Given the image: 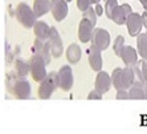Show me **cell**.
Listing matches in <instances>:
<instances>
[{
	"label": "cell",
	"instance_id": "d6986e66",
	"mask_svg": "<svg viewBox=\"0 0 147 134\" xmlns=\"http://www.w3.org/2000/svg\"><path fill=\"white\" fill-rule=\"evenodd\" d=\"M134 83H135V73H134L133 68L126 66L125 69H122V89L126 90L131 88Z\"/></svg>",
	"mask_w": 147,
	"mask_h": 134
},
{
	"label": "cell",
	"instance_id": "ffe728a7",
	"mask_svg": "<svg viewBox=\"0 0 147 134\" xmlns=\"http://www.w3.org/2000/svg\"><path fill=\"white\" fill-rule=\"evenodd\" d=\"M143 84L134 83V85L129 90V98L131 100H143L146 98V90H143Z\"/></svg>",
	"mask_w": 147,
	"mask_h": 134
},
{
	"label": "cell",
	"instance_id": "836d02e7",
	"mask_svg": "<svg viewBox=\"0 0 147 134\" xmlns=\"http://www.w3.org/2000/svg\"><path fill=\"white\" fill-rule=\"evenodd\" d=\"M90 1H92V4L94 3V4H99V1H101V0H90Z\"/></svg>",
	"mask_w": 147,
	"mask_h": 134
},
{
	"label": "cell",
	"instance_id": "5bb4252c",
	"mask_svg": "<svg viewBox=\"0 0 147 134\" xmlns=\"http://www.w3.org/2000/svg\"><path fill=\"white\" fill-rule=\"evenodd\" d=\"M32 51H33V55H38L41 56L42 59L45 60L47 64H49L51 61V49H49V44L48 41H41V40H34L33 47H32Z\"/></svg>",
	"mask_w": 147,
	"mask_h": 134
},
{
	"label": "cell",
	"instance_id": "d4e9b609",
	"mask_svg": "<svg viewBox=\"0 0 147 134\" xmlns=\"http://www.w3.org/2000/svg\"><path fill=\"white\" fill-rule=\"evenodd\" d=\"M123 47H125V39H123V36H118V37L115 39V41H114V45H113L115 56H121V52H122Z\"/></svg>",
	"mask_w": 147,
	"mask_h": 134
},
{
	"label": "cell",
	"instance_id": "603a6c76",
	"mask_svg": "<svg viewBox=\"0 0 147 134\" xmlns=\"http://www.w3.org/2000/svg\"><path fill=\"white\" fill-rule=\"evenodd\" d=\"M15 66H16L17 74L20 76V77H24V76H27L29 73V62L24 61V60H21V59L16 60Z\"/></svg>",
	"mask_w": 147,
	"mask_h": 134
},
{
	"label": "cell",
	"instance_id": "2e32d148",
	"mask_svg": "<svg viewBox=\"0 0 147 134\" xmlns=\"http://www.w3.org/2000/svg\"><path fill=\"white\" fill-rule=\"evenodd\" d=\"M33 31L36 37L41 41H47L49 37V32H51V27H49L45 21H36L33 25Z\"/></svg>",
	"mask_w": 147,
	"mask_h": 134
},
{
	"label": "cell",
	"instance_id": "44dd1931",
	"mask_svg": "<svg viewBox=\"0 0 147 134\" xmlns=\"http://www.w3.org/2000/svg\"><path fill=\"white\" fill-rule=\"evenodd\" d=\"M137 47H138V53H139V56L143 60H147V33L138 35Z\"/></svg>",
	"mask_w": 147,
	"mask_h": 134
},
{
	"label": "cell",
	"instance_id": "52a82bcc",
	"mask_svg": "<svg viewBox=\"0 0 147 134\" xmlns=\"http://www.w3.org/2000/svg\"><path fill=\"white\" fill-rule=\"evenodd\" d=\"M9 90L13 93L16 98H20V100H25L31 96V85L27 80H16L15 83H12Z\"/></svg>",
	"mask_w": 147,
	"mask_h": 134
},
{
	"label": "cell",
	"instance_id": "277c9868",
	"mask_svg": "<svg viewBox=\"0 0 147 134\" xmlns=\"http://www.w3.org/2000/svg\"><path fill=\"white\" fill-rule=\"evenodd\" d=\"M48 44H49V49H51V55L52 57L58 59L60 56L62 55V51H64V45H62V40L60 37V33H58L57 28L52 27L51 32H49V37H48Z\"/></svg>",
	"mask_w": 147,
	"mask_h": 134
},
{
	"label": "cell",
	"instance_id": "e0dca14e",
	"mask_svg": "<svg viewBox=\"0 0 147 134\" xmlns=\"http://www.w3.org/2000/svg\"><path fill=\"white\" fill-rule=\"evenodd\" d=\"M81 56H82V52L81 48H80L78 44H70L66 49V59L70 64H77V62L81 60Z\"/></svg>",
	"mask_w": 147,
	"mask_h": 134
},
{
	"label": "cell",
	"instance_id": "cb8c5ba5",
	"mask_svg": "<svg viewBox=\"0 0 147 134\" xmlns=\"http://www.w3.org/2000/svg\"><path fill=\"white\" fill-rule=\"evenodd\" d=\"M117 7H118V1L117 0H106V3H105V14H106V16L109 19H111L113 12Z\"/></svg>",
	"mask_w": 147,
	"mask_h": 134
},
{
	"label": "cell",
	"instance_id": "7a4b0ae2",
	"mask_svg": "<svg viewBox=\"0 0 147 134\" xmlns=\"http://www.w3.org/2000/svg\"><path fill=\"white\" fill-rule=\"evenodd\" d=\"M28 62H29V72H31L32 79L37 83H41L48 74L45 60L38 55H33Z\"/></svg>",
	"mask_w": 147,
	"mask_h": 134
},
{
	"label": "cell",
	"instance_id": "e575fe53",
	"mask_svg": "<svg viewBox=\"0 0 147 134\" xmlns=\"http://www.w3.org/2000/svg\"><path fill=\"white\" fill-rule=\"evenodd\" d=\"M144 85H146V88H147V79H146V81H144Z\"/></svg>",
	"mask_w": 147,
	"mask_h": 134
},
{
	"label": "cell",
	"instance_id": "f546056e",
	"mask_svg": "<svg viewBox=\"0 0 147 134\" xmlns=\"http://www.w3.org/2000/svg\"><path fill=\"white\" fill-rule=\"evenodd\" d=\"M140 70L143 73L144 81H146V79H147V60H143V61L140 62Z\"/></svg>",
	"mask_w": 147,
	"mask_h": 134
},
{
	"label": "cell",
	"instance_id": "6da1fadb",
	"mask_svg": "<svg viewBox=\"0 0 147 134\" xmlns=\"http://www.w3.org/2000/svg\"><path fill=\"white\" fill-rule=\"evenodd\" d=\"M58 86V79L56 72H49L42 81L37 90V96L40 100H48L51 96L55 93L56 88Z\"/></svg>",
	"mask_w": 147,
	"mask_h": 134
},
{
	"label": "cell",
	"instance_id": "4316f807",
	"mask_svg": "<svg viewBox=\"0 0 147 134\" xmlns=\"http://www.w3.org/2000/svg\"><path fill=\"white\" fill-rule=\"evenodd\" d=\"M77 7L80 11L86 12L89 8H92V1L90 0H77Z\"/></svg>",
	"mask_w": 147,
	"mask_h": 134
},
{
	"label": "cell",
	"instance_id": "9a60e30c",
	"mask_svg": "<svg viewBox=\"0 0 147 134\" xmlns=\"http://www.w3.org/2000/svg\"><path fill=\"white\" fill-rule=\"evenodd\" d=\"M110 85H111V77L106 72H102V70L98 72L96 77V85H94L97 92L101 93V94L106 93L110 89Z\"/></svg>",
	"mask_w": 147,
	"mask_h": 134
},
{
	"label": "cell",
	"instance_id": "1f68e13d",
	"mask_svg": "<svg viewBox=\"0 0 147 134\" xmlns=\"http://www.w3.org/2000/svg\"><path fill=\"white\" fill-rule=\"evenodd\" d=\"M142 23H143V25L147 29V11H144L143 15H142Z\"/></svg>",
	"mask_w": 147,
	"mask_h": 134
},
{
	"label": "cell",
	"instance_id": "30bf717a",
	"mask_svg": "<svg viewBox=\"0 0 147 134\" xmlns=\"http://www.w3.org/2000/svg\"><path fill=\"white\" fill-rule=\"evenodd\" d=\"M93 31H94V25L90 23L88 19H84L80 21V25H78V39L81 43H89L92 40V36H93Z\"/></svg>",
	"mask_w": 147,
	"mask_h": 134
},
{
	"label": "cell",
	"instance_id": "83f0119b",
	"mask_svg": "<svg viewBox=\"0 0 147 134\" xmlns=\"http://www.w3.org/2000/svg\"><path fill=\"white\" fill-rule=\"evenodd\" d=\"M101 98H102V94L98 93L96 89L92 90V92L89 93V96H88V100H101Z\"/></svg>",
	"mask_w": 147,
	"mask_h": 134
},
{
	"label": "cell",
	"instance_id": "ac0fdd59",
	"mask_svg": "<svg viewBox=\"0 0 147 134\" xmlns=\"http://www.w3.org/2000/svg\"><path fill=\"white\" fill-rule=\"evenodd\" d=\"M32 9L36 17L44 16L48 11H51V0H34Z\"/></svg>",
	"mask_w": 147,
	"mask_h": 134
},
{
	"label": "cell",
	"instance_id": "8d00e7d4",
	"mask_svg": "<svg viewBox=\"0 0 147 134\" xmlns=\"http://www.w3.org/2000/svg\"><path fill=\"white\" fill-rule=\"evenodd\" d=\"M146 98H147V89H146Z\"/></svg>",
	"mask_w": 147,
	"mask_h": 134
},
{
	"label": "cell",
	"instance_id": "4fadbf2b",
	"mask_svg": "<svg viewBox=\"0 0 147 134\" xmlns=\"http://www.w3.org/2000/svg\"><path fill=\"white\" fill-rule=\"evenodd\" d=\"M119 57L122 59V61L125 62L126 66H129V68H133V66H135L138 64L137 51H135L133 47H130V45H125V47H123Z\"/></svg>",
	"mask_w": 147,
	"mask_h": 134
},
{
	"label": "cell",
	"instance_id": "3957f363",
	"mask_svg": "<svg viewBox=\"0 0 147 134\" xmlns=\"http://www.w3.org/2000/svg\"><path fill=\"white\" fill-rule=\"evenodd\" d=\"M15 15H16L17 21H19L24 28H27V29H29V28L33 27L34 23H36V19H37V17L34 16L33 9H32L27 3H20L19 4L17 8H16Z\"/></svg>",
	"mask_w": 147,
	"mask_h": 134
},
{
	"label": "cell",
	"instance_id": "7c38bea8",
	"mask_svg": "<svg viewBox=\"0 0 147 134\" xmlns=\"http://www.w3.org/2000/svg\"><path fill=\"white\" fill-rule=\"evenodd\" d=\"M127 25V31H129V35L133 36V37H137L138 35H140V29L143 27V23H142V16L138 14H131L129 16L126 21Z\"/></svg>",
	"mask_w": 147,
	"mask_h": 134
},
{
	"label": "cell",
	"instance_id": "484cf974",
	"mask_svg": "<svg viewBox=\"0 0 147 134\" xmlns=\"http://www.w3.org/2000/svg\"><path fill=\"white\" fill-rule=\"evenodd\" d=\"M82 17H84V19H88V20H89L90 23L96 27V24H97V15H96L94 8H89L86 12H84V16Z\"/></svg>",
	"mask_w": 147,
	"mask_h": 134
},
{
	"label": "cell",
	"instance_id": "5b68a950",
	"mask_svg": "<svg viewBox=\"0 0 147 134\" xmlns=\"http://www.w3.org/2000/svg\"><path fill=\"white\" fill-rule=\"evenodd\" d=\"M57 79H58V88L64 92H69L73 86V70L69 65H64L60 68L57 72Z\"/></svg>",
	"mask_w": 147,
	"mask_h": 134
},
{
	"label": "cell",
	"instance_id": "8fae6325",
	"mask_svg": "<svg viewBox=\"0 0 147 134\" xmlns=\"http://www.w3.org/2000/svg\"><path fill=\"white\" fill-rule=\"evenodd\" d=\"M88 60H89V64H90V68L94 70V72H101L102 69V64H103V60H102V55H101V51L96 47H90L88 49Z\"/></svg>",
	"mask_w": 147,
	"mask_h": 134
},
{
	"label": "cell",
	"instance_id": "9c48e42d",
	"mask_svg": "<svg viewBox=\"0 0 147 134\" xmlns=\"http://www.w3.org/2000/svg\"><path fill=\"white\" fill-rule=\"evenodd\" d=\"M131 14H133V12H131L130 5H129V4H122V5H118V7L114 9L111 20L118 25L126 24L127 19H129V16H130Z\"/></svg>",
	"mask_w": 147,
	"mask_h": 134
},
{
	"label": "cell",
	"instance_id": "8992f818",
	"mask_svg": "<svg viewBox=\"0 0 147 134\" xmlns=\"http://www.w3.org/2000/svg\"><path fill=\"white\" fill-rule=\"evenodd\" d=\"M92 45L98 48L99 51H105L107 49L110 44V35L106 29L103 28H96L93 31V36H92Z\"/></svg>",
	"mask_w": 147,
	"mask_h": 134
},
{
	"label": "cell",
	"instance_id": "f1b7e54d",
	"mask_svg": "<svg viewBox=\"0 0 147 134\" xmlns=\"http://www.w3.org/2000/svg\"><path fill=\"white\" fill-rule=\"evenodd\" d=\"M127 98H129V92H126V90H118L117 100H127Z\"/></svg>",
	"mask_w": 147,
	"mask_h": 134
},
{
	"label": "cell",
	"instance_id": "ba28073f",
	"mask_svg": "<svg viewBox=\"0 0 147 134\" xmlns=\"http://www.w3.org/2000/svg\"><path fill=\"white\" fill-rule=\"evenodd\" d=\"M51 11L56 21H62L68 15V3L65 0H51Z\"/></svg>",
	"mask_w": 147,
	"mask_h": 134
},
{
	"label": "cell",
	"instance_id": "d590c367",
	"mask_svg": "<svg viewBox=\"0 0 147 134\" xmlns=\"http://www.w3.org/2000/svg\"><path fill=\"white\" fill-rule=\"evenodd\" d=\"M65 1H66V3H68V1H72V0H65Z\"/></svg>",
	"mask_w": 147,
	"mask_h": 134
},
{
	"label": "cell",
	"instance_id": "4dcf8cb0",
	"mask_svg": "<svg viewBox=\"0 0 147 134\" xmlns=\"http://www.w3.org/2000/svg\"><path fill=\"white\" fill-rule=\"evenodd\" d=\"M94 11H96V15H97V16H101V15L103 14V7L101 5V4H96V8H94Z\"/></svg>",
	"mask_w": 147,
	"mask_h": 134
},
{
	"label": "cell",
	"instance_id": "d6a6232c",
	"mask_svg": "<svg viewBox=\"0 0 147 134\" xmlns=\"http://www.w3.org/2000/svg\"><path fill=\"white\" fill-rule=\"evenodd\" d=\"M140 3H142V5H143L144 8H146V11H147V0H139Z\"/></svg>",
	"mask_w": 147,
	"mask_h": 134
},
{
	"label": "cell",
	"instance_id": "7402d4cb",
	"mask_svg": "<svg viewBox=\"0 0 147 134\" xmlns=\"http://www.w3.org/2000/svg\"><path fill=\"white\" fill-rule=\"evenodd\" d=\"M111 83L115 86L117 90H123L122 89V68H115L111 74Z\"/></svg>",
	"mask_w": 147,
	"mask_h": 134
}]
</instances>
